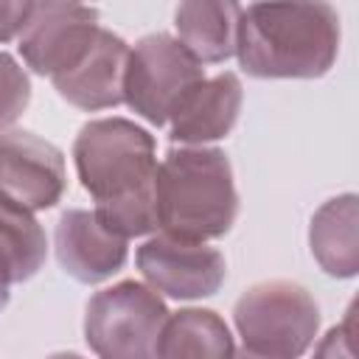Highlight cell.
<instances>
[{
	"mask_svg": "<svg viewBox=\"0 0 359 359\" xmlns=\"http://www.w3.org/2000/svg\"><path fill=\"white\" fill-rule=\"evenodd\" d=\"M73 163L95 213L123 238L157 230L154 213V137L129 118H98L79 129Z\"/></svg>",
	"mask_w": 359,
	"mask_h": 359,
	"instance_id": "cell-1",
	"label": "cell"
},
{
	"mask_svg": "<svg viewBox=\"0 0 359 359\" xmlns=\"http://www.w3.org/2000/svg\"><path fill=\"white\" fill-rule=\"evenodd\" d=\"M339 36L328 0H255L241 11L236 56L252 79H320L339 56Z\"/></svg>",
	"mask_w": 359,
	"mask_h": 359,
	"instance_id": "cell-2",
	"label": "cell"
},
{
	"mask_svg": "<svg viewBox=\"0 0 359 359\" xmlns=\"http://www.w3.org/2000/svg\"><path fill=\"white\" fill-rule=\"evenodd\" d=\"M154 213L157 230L213 241L230 233L238 213V194L230 160L213 146L171 149L154 174Z\"/></svg>",
	"mask_w": 359,
	"mask_h": 359,
	"instance_id": "cell-3",
	"label": "cell"
},
{
	"mask_svg": "<svg viewBox=\"0 0 359 359\" xmlns=\"http://www.w3.org/2000/svg\"><path fill=\"white\" fill-rule=\"evenodd\" d=\"M233 323L241 353L292 359L311 348L320 328V306L294 280H264L236 300Z\"/></svg>",
	"mask_w": 359,
	"mask_h": 359,
	"instance_id": "cell-4",
	"label": "cell"
},
{
	"mask_svg": "<svg viewBox=\"0 0 359 359\" xmlns=\"http://www.w3.org/2000/svg\"><path fill=\"white\" fill-rule=\"evenodd\" d=\"M168 309L149 283L121 280L95 292L84 311V339L107 359L157 356Z\"/></svg>",
	"mask_w": 359,
	"mask_h": 359,
	"instance_id": "cell-5",
	"label": "cell"
},
{
	"mask_svg": "<svg viewBox=\"0 0 359 359\" xmlns=\"http://www.w3.org/2000/svg\"><path fill=\"white\" fill-rule=\"evenodd\" d=\"M202 79L205 65L177 36L163 31L149 34L129 48L123 104L151 126H165Z\"/></svg>",
	"mask_w": 359,
	"mask_h": 359,
	"instance_id": "cell-6",
	"label": "cell"
},
{
	"mask_svg": "<svg viewBox=\"0 0 359 359\" xmlns=\"http://www.w3.org/2000/svg\"><path fill=\"white\" fill-rule=\"evenodd\" d=\"M101 31L98 11L79 0H34L17 48L22 62L48 79L70 70Z\"/></svg>",
	"mask_w": 359,
	"mask_h": 359,
	"instance_id": "cell-7",
	"label": "cell"
},
{
	"mask_svg": "<svg viewBox=\"0 0 359 359\" xmlns=\"http://www.w3.org/2000/svg\"><path fill=\"white\" fill-rule=\"evenodd\" d=\"M135 264L154 292L174 300L210 297L227 278L224 255L216 247L168 233L146 238L135 252Z\"/></svg>",
	"mask_w": 359,
	"mask_h": 359,
	"instance_id": "cell-8",
	"label": "cell"
},
{
	"mask_svg": "<svg viewBox=\"0 0 359 359\" xmlns=\"http://www.w3.org/2000/svg\"><path fill=\"white\" fill-rule=\"evenodd\" d=\"M67 188L65 154L25 129L0 132V194L28 210L53 208Z\"/></svg>",
	"mask_w": 359,
	"mask_h": 359,
	"instance_id": "cell-9",
	"label": "cell"
},
{
	"mask_svg": "<svg viewBox=\"0 0 359 359\" xmlns=\"http://www.w3.org/2000/svg\"><path fill=\"white\" fill-rule=\"evenodd\" d=\"M59 266L79 283H101L123 269L129 238L101 222L95 210L70 208L59 216L53 233Z\"/></svg>",
	"mask_w": 359,
	"mask_h": 359,
	"instance_id": "cell-10",
	"label": "cell"
},
{
	"mask_svg": "<svg viewBox=\"0 0 359 359\" xmlns=\"http://www.w3.org/2000/svg\"><path fill=\"white\" fill-rule=\"evenodd\" d=\"M126 59H129V45L123 36L101 28L90 50L62 76L50 79L56 93L84 109V112H98V109H112L123 104V73H126Z\"/></svg>",
	"mask_w": 359,
	"mask_h": 359,
	"instance_id": "cell-11",
	"label": "cell"
},
{
	"mask_svg": "<svg viewBox=\"0 0 359 359\" xmlns=\"http://www.w3.org/2000/svg\"><path fill=\"white\" fill-rule=\"evenodd\" d=\"M244 90L236 73L205 76L177 107L171 121V140L180 146H208L219 137H227L238 121Z\"/></svg>",
	"mask_w": 359,
	"mask_h": 359,
	"instance_id": "cell-12",
	"label": "cell"
},
{
	"mask_svg": "<svg viewBox=\"0 0 359 359\" xmlns=\"http://www.w3.org/2000/svg\"><path fill=\"white\" fill-rule=\"evenodd\" d=\"M241 11L238 0H180L174 11L177 39L202 65H222L236 56Z\"/></svg>",
	"mask_w": 359,
	"mask_h": 359,
	"instance_id": "cell-13",
	"label": "cell"
},
{
	"mask_svg": "<svg viewBox=\"0 0 359 359\" xmlns=\"http://www.w3.org/2000/svg\"><path fill=\"white\" fill-rule=\"evenodd\" d=\"M359 205L356 194H339L323 202L309 227L314 261L331 278H353L359 269Z\"/></svg>",
	"mask_w": 359,
	"mask_h": 359,
	"instance_id": "cell-14",
	"label": "cell"
},
{
	"mask_svg": "<svg viewBox=\"0 0 359 359\" xmlns=\"http://www.w3.org/2000/svg\"><path fill=\"white\" fill-rule=\"evenodd\" d=\"M48 258L45 230L34 210L0 194V275L14 286L31 280Z\"/></svg>",
	"mask_w": 359,
	"mask_h": 359,
	"instance_id": "cell-15",
	"label": "cell"
},
{
	"mask_svg": "<svg viewBox=\"0 0 359 359\" xmlns=\"http://www.w3.org/2000/svg\"><path fill=\"white\" fill-rule=\"evenodd\" d=\"M236 342L227 323L210 309L168 311L157 356H233Z\"/></svg>",
	"mask_w": 359,
	"mask_h": 359,
	"instance_id": "cell-16",
	"label": "cell"
},
{
	"mask_svg": "<svg viewBox=\"0 0 359 359\" xmlns=\"http://www.w3.org/2000/svg\"><path fill=\"white\" fill-rule=\"evenodd\" d=\"M31 101V79L20 67V62L0 50V132L20 121Z\"/></svg>",
	"mask_w": 359,
	"mask_h": 359,
	"instance_id": "cell-17",
	"label": "cell"
},
{
	"mask_svg": "<svg viewBox=\"0 0 359 359\" xmlns=\"http://www.w3.org/2000/svg\"><path fill=\"white\" fill-rule=\"evenodd\" d=\"M34 0H0V45L17 39Z\"/></svg>",
	"mask_w": 359,
	"mask_h": 359,
	"instance_id": "cell-18",
	"label": "cell"
},
{
	"mask_svg": "<svg viewBox=\"0 0 359 359\" xmlns=\"http://www.w3.org/2000/svg\"><path fill=\"white\" fill-rule=\"evenodd\" d=\"M8 297H11V283H8V280L0 275V311L8 306Z\"/></svg>",
	"mask_w": 359,
	"mask_h": 359,
	"instance_id": "cell-19",
	"label": "cell"
},
{
	"mask_svg": "<svg viewBox=\"0 0 359 359\" xmlns=\"http://www.w3.org/2000/svg\"><path fill=\"white\" fill-rule=\"evenodd\" d=\"M79 3H84V0H79Z\"/></svg>",
	"mask_w": 359,
	"mask_h": 359,
	"instance_id": "cell-20",
	"label": "cell"
}]
</instances>
